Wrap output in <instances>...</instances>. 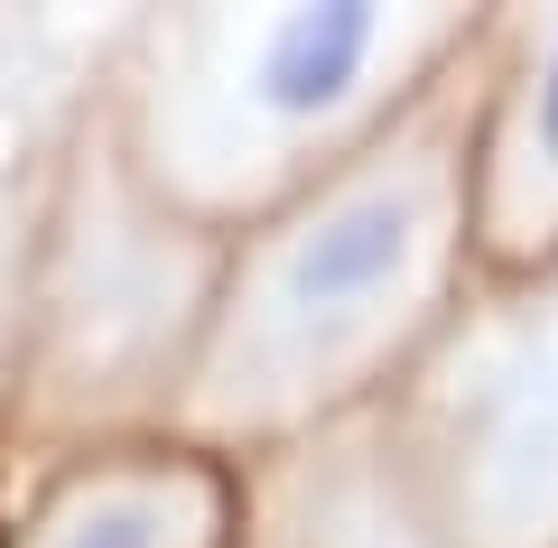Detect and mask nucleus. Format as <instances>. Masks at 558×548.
<instances>
[{
  "instance_id": "obj_2",
  "label": "nucleus",
  "mask_w": 558,
  "mask_h": 548,
  "mask_svg": "<svg viewBox=\"0 0 558 548\" xmlns=\"http://www.w3.org/2000/svg\"><path fill=\"white\" fill-rule=\"evenodd\" d=\"M475 28L410 10H270L196 28L205 84V186L215 196H299L326 168L381 139Z\"/></svg>"
},
{
  "instance_id": "obj_3",
  "label": "nucleus",
  "mask_w": 558,
  "mask_h": 548,
  "mask_svg": "<svg viewBox=\"0 0 558 548\" xmlns=\"http://www.w3.org/2000/svg\"><path fill=\"white\" fill-rule=\"evenodd\" d=\"M410 465L447 548H558V260L428 334Z\"/></svg>"
},
{
  "instance_id": "obj_5",
  "label": "nucleus",
  "mask_w": 558,
  "mask_h": 548,
  "mask_svg": "<svg viewBox=\"0 0 558 548\" xmlns=\"http://www.w3.org/2000/svg\"><path fill=\"white\" fill-rule=\"evenodd\" d=\"M233 492L205 455H149V465H102L38 521L28 548H223Z\"/></svg>"
},
{
  "instance_id": "obj_1",
  "label": "nucleus",
  "mask_w": 558,
  "mask_h": 548,
  "mask_svg": "<svg viewBox=\"0 0 558 548\" xmlns=\"http://www.w3.org/2000/svg\"><path fill=\"white\" fill-rule=\"evenodd\" d=\"M465 149L475 84L438 75L381 139L279 205V223L242 252L233 297L205 326V410L242 437L307 428L410 373L447 326V289L465 270Z\"/></svg>"
},
{
  "instance_id": "obj_4",
  "label": "nucleus",
  "mask_w": 558,
  "mask_h": 548,
  "mask_svg": "<svg viewBox=\"0 0 558 548\" xmlns=\"http://www.w3.org/2000/svg\"><path fill=\"white\" fill-rule=\"evenodd\" d=\"M465 242L502 279H531L558 260V20L502 28L494 75L475 84Z\"/></svg>"
}]
</instances>
